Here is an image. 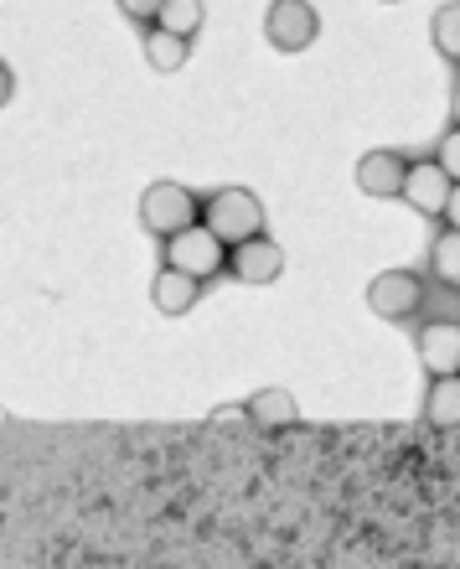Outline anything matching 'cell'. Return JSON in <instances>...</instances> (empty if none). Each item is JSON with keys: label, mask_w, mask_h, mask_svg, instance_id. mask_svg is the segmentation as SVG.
Here are the masks:
<instances>
[{"label": "cell", "mask_w": 460, "mask_h": 569, "mask_svg": "<svg viewBox=\"0 0 460 569\" xmlns=\"http://www.w3.org/2000/svg\"><path fill=\"white\" fill-rule=\"evenodd\" d=\"M202 223L233 249V243H249L264 233V202H259L249 187H223V192H212V202L202 208Z\"/></svg>", "instance_id": "1"}, {"label": "cell", "mask_w": 460, "mask_h": 569, "mask_svg": "<svg viewBox=\"0 0 460 569\" xmlns=\"http://www.w3.org/2000/svg\"><path fill=\"white\" fill-rule=\"evenodd\" d=\"M140 223H146V233H156V239H171L181 228L202 223V202H197L187 187H177V181H156V187H146V197H140Z\"/></svg>", "instance_id": "2"}, {"label": "cell", "mask_w": 460, "mask_h": 569, "mask_svg": "<svg viewBox=\"0 0 460 569\" xmlns=\"http://www.w3.org/2000/svg\"><path fill=\"white\" fill-rule=\"evenodd\" d=\"M166 264L197 274V280H218V274L228 270V243L218 239L208 223H192L166 239Z\"/></svg>", "instance_id": "3"}, {"label": "cell", "mask_w": 460, "mask_h": 569, "mask_svg": "<svg viewBox=\"0 0 460 569\" xmlns=\"http://www.w3.org/2000/svg\"><path fill=\"white\" fill-rule=\"evenodd\" d=\"M368 306H372V316H383V321H409V316L424 306V280H419L414 270H383L368 284Z\"/></svg>", "instance_id": "4"}, {"label": "cell", "mask_w": 460, "mask_h": 569, "mask_svg": "<svg viewBox=\"0 0 460 569\" xmlns=\"http://www.w3.org/2000/svg\"><path fill=\"white\" fill-rule=\"evenodd\" d=\"M316 31H321V21H316L311 0H274L264 16V37L280 52H306L316 42Z\"/></svg>", "instance_id": "5"}, {"label": "cell", "mask_w": 460, "mask_h": 569, "mask_svg": "<svg viewBox=\"0 0 460 569\" xmlns=\"http://www.w3.org/2000/svg\"><path fill=\"white\" fill-rule=\"evenodd\" d=\"M450 171L440 161H409V177H403V202L419 212V218H446V202H450Z\"/></svg>", "instance_id": "6"}, {"label": "cell", "mask_w": 460, "mask_h": 569, "mask_svg": "<svg viewBox=\"0 0 460 569\" xmlns=\"http://www.w3.org/2000/svg\"><path fill=\"white\" fill-rule=\"evenodd\" d=\"M228 270H233L243 284H269V280H280L284 274V249L259 233V239L233 243V249H228Z\"/></svg>", "instance_id": "7"}, {"label": "cell", "mask_w": 460, "mask_h": 569, "mask_svg": "<svg viewBox=\"0 0 460 569\" xmlns=\"http://www.w3.org/2000/svg\"><path fill=\"white\" fill-rule=\"evenodd\" d=\"M403 177H409V161H403L399 150H368L357 161V187L368 197H399Z\"/></svg>", "instance_id": "8"}, {"label": "cell", "mask_w": 460, "mask_h": 569, "mask_svg": "<svg viewBox=\"0 0 460 569\" xmlns=\"http://www.w3.org/2000/svg\"><path fill=\"white\" fill-rule=\"evenodd\" d=\"M419 362L424 373L446 378V373H460V327L456 321H430L419 331Z\"/></svg>", "instance_id": "9"}, {"label": "cell", "mask_w": 460, "mask_h": 569, "mask_svg": "<svg viewBox=\"0 0 460 569\" xmlns=\"http://www.w3.org/2000/svg\"><path fill=\"white\" fill-rule=\"evenodd\" d=\"M202 284L197 274L187 270H171V264H161V274H156V284H150V300H156V311L161 316H187L202 300Z\"/></svg>", "instance_id": "10"}, {"label": "cell", "mask_w": 460, "mask_h": 569, "mask_svg": "<svg viewBox=\"0 0 460 569\" xmlns=\"http://www.w3.org/2000/svg\"><path fill=\"white\" fill-rule=\"evenodd\" d=\"M243 415L253 420V430L274 435V430H290V425L300 420V405L290 389H259L249 405H243Z\"/></svg>", "instance_id": "11"}, {"label": "cell", "mask_w": 460, "mask_h": 569, "mask_svg": "<svg viewBox=\"0 0 460 569\" xmlns=\"http://www.w3.org/2000/svg\"><path fill=\"white\" fill-rule=\"evenodd\" d=\"M424 420L434 430H460V373L434 378L430 393H424Z\"/></svg>", "instance_id": "12"}, {"label": "cell", "mask_w": 460, "mask_h": 569, "mask_svg": "<svg viewBox=\"0 0 460 569\" xmlns=\"http://www.w3.org/2000/svg\"><path fill=\"white\" fill-rule=\"evenodd\" d=\"M146 58L156 73H177V68H187V58H192V42L187 37H171V31L150 27L146 31Z\"/></svg>", "instance_id": "13"}, {"label": "cell", "mask_w": 460, "mask_h": 569, "mask_svg": "<svg viewBox=\"0 0 460 569\" xmlns=\"http://www.w3.org/2000/svg\"><path fill=\"white\" fill-rule=\"evenodd\" d=\"M156 27L171 31V37H187V42H192L197 31H202V0H166L161 16H156Z\"/></svg>", "instance_id": "14"}, {"label": "cell", "mask_w": 460, "mask_h": 569, "mask_svg": "<svg viewBox=\"0 0 460 569\" xmlns=\"http://www.w3.org/2000/svg\"><path fill=\"white\" fill-rule=\"evenodd\" d=\"M430 270L440 284H456L460 290V228H446V233L430 243Z\"/></svg>", "instance_id": "15"}, {"label": "cell", "mask_w": 460, "mask_h": 569, "mask_svg": "<svg viewBox=\"0 0 460 569\" xmlns=\"http://www.w3.org/2000/svg\"><path fill=\"white\" fill-rule=\"evenodd\" d=\"M430 37H434V47H440V58L460 62V0H456V6H440V11H434Z\"/></svg>", "instance_id": "16"}, {"label": "cell", "mask_w": 460, "mask_h": 569, "mask_svg": "<svg viewBox=\"0 0 460 569\" xmlns=\"http://www.w3.org/2000/svg\"><path fill=\"white\" fill-rule=\"evenodd\" d=\"M434 161H440V166L450 171V181H460V124L450 130L446 140H440V150H434Z\"/></svg>", "instance_id": "17"}, {"label": "cell", "mask_w": 460, "mask_h": 569, "mask_svg": "<svg viewBox=\"0 0 460 569\" xmlns=\"http://www.w3.org/2000/svg\"><path fill=\"white\" fill-rule=\"evenodd\" d=\"M161 6H166V0H119V11L130 16V21H150V27H156Z\"/></svg>", "instance_id": "18"}, {"label": "cell", "mask_w": 460, "mask_h": 569, "mask_svg": "<svg viewBox=\"0 0 460 569\" xmlns=\"http://www.w3.org/2000/svg\"><path fill=\"white\" fill-rule=\"evenodd\" d=\"M446 228H460V181L450 187V202H446Z\"/></svg>", "instance_id": "19"}, {"label": "cell", "mask_w": 460, "mask_h": 569, "mask_svg": "<svg viewBox=\"0 0 460 569\" xmlns=\"http://www.w3.org/2000/svg\"><path fill=\"white\" fill-rule=\"evenodd\" d=\"M11 93H16V73L0 62V104H11Z\"/></svg>", "instance_id": "20"}, {"label": "cell", "mask_w": 460, "mask_h": 569, "mask_svg": "<svg viewBox=\"0 0 460 569\" xmlns=\"http://www.w3.org/2000/svg\"><path fill=\"white\" fill-rule=\"evenodd\" d=\"M450 114H456V124H460V83L450 89Z\"/></svg>", "instance_id": "21"}, {"label": "cell", "mask_w": 460, "mask_h": 569, "mask_svg": "<svg viewBox=\"0 0 460 569\" xmlns=\"http://www.w3.org/2000/svg\"><path fill=\"white\" fill-rule=\"evenodd\" d=\"M383 6H399V0H383Z\"/></svg>", "instance_id": "22"}]
</instances>
